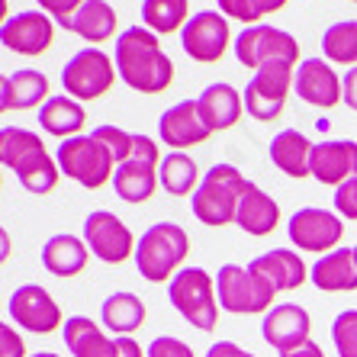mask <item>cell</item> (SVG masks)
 <instances>
[{
	"instance_id": "obj_1",
	"label": "cell",
	"mask_w": 357,
	"mask_h": 357,
	"mask_svg": "<svg viewBox=\"0 0 357 357\" xmlns=\"http://www.w3.org/2000/svg\"><path fill=\"white\" fill-rule=\"evenodd\" d=\"M116 71L126 87L139 93H165L174 84V61L145 26H129L116 39Z\"/></svg>"
},
{
	"instance_id": "obj_2",
	"label": "cell",
	"mask_w": 357,
	"mask_h": 357,
	"mask_svg": "<svg viewBox=\"0 0 357 357\" xmlns=\"http://www.w3.org/2000/svg\"><path fill=\"white\" fill-rule=\"evenodd\" d=\"M0 161L20 177V183L29 193L42 197V193H52L59 187V161H52V155L45 151V142L29 129H20V126L0 129Z\"/></svg>"
},
{
	"instance_id": "obj_3",
	"label": "cell",
	"mask_w": 357,
	"mask_h": 357,
	"mask_svg": "<svg viewBox=\"0 0 357 357\" xmlns=\"http://www.w3.org/2000/svg\"><path fill=\"white\" fill-rule=\"evenodd\" d=\"M248 181L241 177V171L235 165H216L209 167L199 187L190 197L193 216L203 225H229L238 216V203L245 197Z\"/></svg>"
},
{
	"instance_id": "obj_4",
	"label": "cell",
	"mask_w": 357,
	"mask_h": 357,
	"mask_svg": "<svg viewBox=\"0 0 357 357\" xmlns=\"http://www.w3.org/2000/svg\"><path fill=\"white\" fill-rule=\"evenodd\" d=\"M190 255V235L177 222H155L135 245V267L151 283L174 277Z\"/></svg>"
},
{
	"instance_id": "obj_5",
	"label": "cell",
	"mask_w": 357,
	"mask_h": 357,
	"mask_svg": "<svg viewBox=\"0 0 357 357\" xmlns=\"http://www.w3.org/2000/svg\"><path fill=\"white\" fill-rule=\"evenodd\" d=\"M167 299L171 306L181 312L193 328L199 332H213L219 322V293H216V280L203 271V267H183L171 277L167 287Z\"/></svg>"
},
{
	"instance_id": "obj_6",
	"label": "cell",
	"mask_w": 357,
	"mask_h": 357,
	"mask_svg": "<svg viewBox=\"0 0 357 357\" xmlns=\"http://www.w3.org/2000/svg\"><path fill=\"white\" fill-rule=\"evenodd\" d=\"M59 161L61 174L77 181L87 190H100L107 181H113L116 174V158L109 155V149L103 142H97L93 135H75V139H65L59 145Z\"/></svg>"
},
{
	"instance_id": "obj_7",
	"label": "cell",
	"mask_w": 357,
	"mask_h": 357,
	"mask_svg": "<svg viewBox=\"0 0 357 357\" xmlns=\"http://www.w3.org/2000/svg\"><path fill=\"white\" fill-rule=\"evenodd\" d=\"M235 59L245 68H296L299 61V42L290 33L277 26H245L235 39Z\"/></svg>"
},
{
	"instance_id": "obj_8",
	"label": "cell",
	"mask_w": 357,
	"mask_h": 357,
	"mask_svg": "<svg viewBox=\"0 0 357 357\" xmlns=\"http://www.w3.org/2000/svg\"><path fill=\"white\" fill-rule=\"evenodd\" d=\"M216 293H219V306L232 316H255V312H271L277 290L264 277H258L248 267L238 264H222L216 274Z\"/></svg>"
},
{
	"instance_id": "obj_9",
	"label": "cell",
	"mask_w": 357,
	"mask_h": 357,
	"mask_svg": "<svg viewBox=\"0 0 357 357\" xmlns=\"http://www.w3.org/2000/svg\"><path fill=\"white\" fill-rule=\"evenodd\" d=\"M116 75L113 59L100 52V45H91L68 59V65L61 68V84L75 100H100L116 84Z\"/></svg>"
},
{
	"instance_id": "obj_10",
	"label": "cell",
	"mask_w": 357,
	"mask_h": 357,
	"mask_svg": "<svg viewBox=\"0 0 357 357\" xmlns=\"http://www.w3.org/2000/svg\"><path fill=\"white\" fill-rule=\"evenodd\" d=\"M158 167H161V155L158 145L149 139V135H135V151L132 158L123 161L113 174V187H116V197L126 203H145V199L155 197V187H158Z\"/></svg>"
},
{
	"instance_id": "obj_11",
	"label": "cell",
	"mask_w": 357,
	"mask_h": 357,
	"mask_svg": "<svg viewBox=\"0 0 357 357\" xmlns=\"http://www.w3.org/2000/svg\"><path fill=\"white\" fill-rule=\"evenodd\" d=\"M296 68H261L245 87V109L258 123H274L287 107Z\"/></svg>"
},
{
	"instance_id": "obj_12",
	"label": "cell",
	"mask_w": 357,
	"mask_h": 357,
	"mask_svg": "<svg viewBox=\"0 0 357 357\" xmlns=\"http://www.w3.org/2000/svg\"><path fill=\"white\" fill-rule=\"evenodd\" d=\"M84 241H87L91 255H97L103 264H123L129 255H135V245H139L129 232V225L109 209H97L87 216Z\"/></svg>"
},
{
	"instance_id": "obj_13",
	"label": "cell",
	"mask_w": 357,
	"mask_h": 357,
	"mask_svg": "<svg viewBox=\"0 0 357 357\" xmlns=\"http://www.w3.org/2000/svg\"><path fill=\"white\" fill-rule=\"evenodd\" d=\"M290 241L303 251H316V255H325V251H335L338 241L344 238V222H341L338 213H328V209L319 206H303L290 216Z\"/></svg>"
},
{
	"instance_id": "obj_14",
	"label": "cell",
	"mask_w": 357,
	"mask_h": 357,
	"mask_svg": "<svg viewBox=\"0 0 357 357\" xmlns=\"http://www.w3.org/2000/svg\"><path fill=\"white\" fill-rule=\"evenodd\" d=\"M10 319L26 328V332L36 335H49L55 328H65V319H61L59 303L52 299V293L39 283H26L17 287L13 296H10Z\"/></svg>"
},
{
	"instance_id": "obj_15",
	"label": "cell",
	"mask_w": 357,
	"mask_h": 357,
	"mask_svg": "<svg viewBox=\"0 0 357 357\" xmlns=\"http://www.w3.org/2000/svg\"><path fill=\"white\" fill-rule=\"evenodd\" d=\"M229 36H232L229 33V20L216 10H203V13L190 17V23L181 29L183 52L199 65H216L225 55Z\"/></svg>"
},
{
	"instance_id": "obj_16",
	"label": "cell",
	"mask_w": 357,
	"mask_h": 357,
	"mask_svg": "<svg viewBox=\"0 0 357 357\" xmlns=\"http://www.w3.org/2000/svg\"><path fill=\"white\" fill-rule=\"evenodd\" d=\"M309 332H312V319H309V312L303 306H296V303H280V306L271 309L264 316V322H261L264 341L280 357L293 354V351L303 348L306 341H312Z\"/></svg>"
},
{
	"instance_id": "obj_17",
	"label": "cell",
	"mask_w": 357,
	"mask_h": 357,
	"mask_svg": "<svg viewBox=\"0 0 357 357\" xmlns=\"http://www.w3.org/2000/svg\"><path fill=\"white\" fill-rule=\"evenodd\" d=\"M0 39H3V45L10 52H20V55L36 59L42 52H49L52 39H55V26L39 10H26V13H17V17H10L3 23Z\"/></svg>"
},
{
	"instance_id": "obj_18",
	"label": "cell",
	"mask_w": 357,
	"mask_h": 357,
	"mask_svg": "<svg viewBox=\"0 0 357 357\" xmlns=\"http://www.w3.org/2000/svg\"><path fill=\"white\" fill-rule=\"evenodd\" d=\"M293 91L306 100V103H312V107H319V109H332L338 100H344L341 77L335 75V68L322 59H306L303 65H296Z\"/></svg>"
},
{
	"instance_id": "obj_19",
	"label": "cell",
	"mask_w": 357,
	"mask_h": 357,
	"mask_svg": "<svg viewBox=\"0 0 357 357\" xmlns=\"http://www.w3.org/2000/svg\"><path fill=\"white\" fill-rule=\"evenodd\" d=\"M158 135L165 145H171V151H183V149H193V145H203L213 132H209V126L199 116L197 100H181L177 107L161 113Z\"/></svg>"
},
{
	"instance_id": "obj_20",
	"label": "cell",
	"mask_w": 357,
	"mask_h": 357,
	"mask_svg": "<svg viewBox=\"0 0 357 357\" xmlns=\"http://www.w3.org/2000/svg\"><path fill=\"white\" fill-rule=\"evenodd\" d=\"M312 177L319 183H348L351 177H357V145L354 142H319L312 145Z\"/></svg>"
},
{
	"instance_id": "obj_21",
	"label": "cell",
	"mask_w": 357,
	"mask_h": 357,
	"mask_svg": "<svg viewBox=\"0 0 357 357\" xmlns=\"http://www.w3.org/2000/svg\"><path fill=\"white\" fill-rule=\"evenodd\" d=\"M248 271H255L258 277H264L277 293H290L296 287L309 280V267L303 264L296 251L290 248H274V251H264L258 258L248 264Z\"/></svg>"
},
{
	"instance_id": "obj_22",
	"label": "cell",
	"mask_w": 357,
	"mask_h": 357,
	"mask_svg": "<svg viewBox=\"0 0 357 357\" xmlns=\"http://www.w3.org/2000/svg\"><path fill=\"white\" fill-rule=\"evenodd\" d=\"M309 280L322 293H351L357 290V251L335 248L309 267Z\"/></svg>"
},
{
	"instance_id": "obj_23",
	"label": "cell",
	"mask_w": 357,
	"mask_h": 357,
	"mask_svg": "<svg viewBox=\"0 0 357 357\" xmlns=\"http://www.w3.org/2000/svg\"><path fill=\"white\" fill-rule=\"evenodd\" d=\"M197 107H199L203 123L209 126V132H225V129H232L241 119L245 97H238V91H235L232 84L219 81V84H209L206 91L199 93Z\"/></svg>"
},
{
	"instance_id": "obj_24",
	"label": "cell",
	"mask_w": 357,
	"mask_h": 357,
	"mask_svg": "<svg viewBox=\"0 0 357 357\" xmlns=\"http://www.w3.org/2000/svg\"><path fill=\"white\" fill-rule=\"evenodd\" d=\"M49 100V77L33 68H23V71H13V75L3 77L0 84V109L10 113V109H33V107H45Z\"/></svg>"
},
{
	"instance_id": "obj_25",
	"label": "cell",
	"mask_w": 357,
	"mask_h": 357,
	"mask_svg": "<svg viewBox=\"0 0 357 357\" xmlns=\"http://www.w3.org/2000/svg\"><path fill=\"white\" fill-rule=\"evenodd\" d=\"M61 29H68V33L81 36L84 42H107L116 36V10L109 7L107 0H84L81 7L71 13V17L65 20V23H59Z\"/></svg>"
},
{
	"instance_id": "obj_26",
	"label": "cell",
	"mask_w": 357,
	"mask_h": 357,
	"mask_svg": "<svg viewBox=\"0 0 357 357\" xmlns=\"http://www.w3.org/2000/svg\"><path fill=\"white\" fill-rule=\"evenodd\" d=\"M235 222H238L241 232L261 238V235H271L277 229V222H280V206H277L274 197H267V193L261 190L258 183H248V187H245V197H241V203H238Z\"/></svg>"
},
{
	"instance_id": "obj_27",
	"label": "cell",
	"mask_w": 357,
	"mask_h": 357,
	"mask_svg": "<svg viewBox=\"0 0 357 357\" xmlns=\"http://www.w3.org/2000/svg\"><path fill=\"white\" fill-rule=\"evenodd\" d=\"M267 151H271V161H274L287 177H296V181L312 177V167H309V161H312V142L303 132L283 129V132H277L274 139H271V149Z\"/></svg>"
},
{
	"instance_id": "obj_28",
	"label": "cell",
	"mask_w": 357,
	"mask_h": 357,
	"mask_svg": "<svg viewBox=\"0 0 357 357\" xmlns=\"http://www.w3.org/2000/svg\"><path fill=\"white\" fill-rule=\"evenodd\" d=\"M87 258H91L87 241L75 238V235H68V232L52 235L45 241V248H42V264L55 277H77L87 267Z\"/></svg>"
},
{
	"instance_id": "obj_29",
	"label": "cell",
	"mask_w": 357,
	"mask_h": 357,
	"mask_svg": "<svg viewBox=\"0 0 357 357\" xmlns=\"http://www.w3.org/2000/svg\"><path fill=\"white\" fill-rule=\"evenodd\" d=\"M100 322L116 338H132V332H139L145 322V303L135 293H113L109 299H103Z\"/></svg>"
},
{
	"instance_id": "obj_30",
	"label": "cell",
	"mask_w": 357,
	"mask_h": 357,
	"mask_svg": "<svg viewBox=\"0 0 357 357\" xmlns=\"http://www.w3.org/2000/svg\"><path fill=\"white\" fill-rule=\"evenodd\" d=\"M84 123H87V113H84V107L75 97L55 93V97H49L45 107L39 109V126L49 135H59V139H75L84 129Z\"/></svg>"
},
{
	"instance_id": "obj_31",
	"label": "cell",
	"mask_w": 357,
	"mask_h": 357,
	"mask_svg": "<svg viewBox=\"0 0 357 357\" xmlns=\"http://www.w3.org/2000/svg\"><path fill=\"white\" fill-rule=\"evenodd\" d=\"M61 335H65V344L75 357H107L113 348V338H107L100 332V325L87 316H71Z\"/></svg>"
},
{
	"instance_id": "obj_32",
	"label": "cell",
	"mask_w": 357,
	"mask_h": 357,
	"mask_svg": "<svg viewBox=\"0 0 357 357\" xmlns=\"http://www.w3.org/2000/svg\"><path fill=\"white\" fill-rule=\"evenodd\" d=\"M142 20L155 36H171L190 23L187 0H142Z\"/></svg>"
},
{
	"instance_id": "obj_33",
	"label": "cell",
	"mask_w": 357,
	"mask_h": 357,
	"mask_svg": "<svg viewBox=\"0 0 357 357\" xmlns=\"http://www.w3.org/2000/svg\"><path fill=\"white\" fill-rule=\"evenodd\" d=\"M158 181L171 197H183V193H193L197 190V181H199V171H197V161L183 151H171L161 158L158 167Z\"/></svg>"
},
{
	"instance_id": "obj_34",
	"label": "cell",
	"mask_w": 357,
	"mask_h": 357,
	"mask_svg": "<svg viewBox=\"0 0 357 357\" xmlns=\"http://www.w3.org/2000/svg\"><path fill=\"white\" fill-rule=\"evenodd\" d=\"M322 52L325 59L335 65H357V20H341V23L328 26L322 36Z\"/></svg>"
},
{
	"instance_id": "obj_35",
	"label": "cell",
	"mask_w": 357,
	"mask_h": 357,
	"mask_svg": "<svg viewBox=\"0 0 357 357\" xmlns=\"http://www.w3.org/2000/svg\"><path fill=\"white\" fill-rule=\"evenodd\" d=\"M283 7H287V0H219L222 17L241 20V23H248V26H258L261 17L277 13V10H283Z\"/></svg>"
},
{
	"instance_id": "obj_36",
	"label": "cell",
	"mask_w": 357,
	"mask_h": 357,
	"mask_svg": "<svg viewBox=\"0 0 357 357\" xmlns=\"http://www.w3.org/2000/svg\"><path fill=\"white\" fill-rule=\"evenodd\" d=\"M332 341L338 357H357V309H344L335 316Z\"/></svg>"
},
{
	"instance_id": "obj_37",
	"label": "cell",
	"mask_w": 357,
	"mask_h": 357,
	"mask_svg": "<svg viewBox=\"0 0 357 357\" xmlns=\"http://www.w3.org/2000/svg\"><path fill=\"white\" fill-rule=\"evenodd\" d=\"M91 135L97 142H103V145H107L109 155L116 158V167L123 165V161L132 158V151H135V132H123L119 126H97Z\"/></svg>"
},
{
	"instance_id": "obj_38",
	"label": "cell",
	"mask_w": 357,
	"mask_h": 357,
	"mask_svg": "<svg viewBox=\"0 0 357 357\" xmlns=\"http://www.w3.org/2000/svg\"><path fill=\"white\" fill-rule=\"evenodd\" d=\"M149 357H197L187 341L174 338V335H161L149 344Z\"/></svg>"
},
{
	"instance_id": "obj_39",
	"label": "cell",
	"mask_w": 357,
	"mask_h": 357,
	"mask_svg": "<svg viewBox=\"0 0 357 357\" xmlns=\"http://www.w3.org/2000/svg\"><path fill=\"white\" fill-rule=\"evenodd\" d=\"M335 213L341 219H354L357 222V177H351L348 183H341L335 190Z\"/></svg>"
},
{
	"instance_id": "obj_40",
	"label": "cell",
	"mask_w": 357,
	"mask_h": 357,
	"mask_svg": "<svg viewBox=\"0 0 357 357\" xmlns=\"http://www.w3.org/2000/svg\"><path fill=\"white\" fill-rule=\"evenodd\" d=\"M0 344H3L0 357H26V344L13 325H0Z\"/></svg>"
},
{
	"instance_id": "obj_41",
	"label": "cell",
	"mask_w": 357,
	"mask_h": 357,
	"mask_svg": "<svg viewBox=\"0 0 357 357\" xmlns=\"http://www.w3.org/2000/svg\"><path fill=\"white\" fill-rule=\"evenodd\" d=\"M36 3H39V7L45 10L49 17H55L59 23H65V20L71 17V13H75L77 7H81L84 0H36Z\"/></svg>"
},
{
	"instance_id": "obj_42",
	"label": "cell",
	"mask_w": 357,
	"mask_h": 357,
	"mask_svg": "<svg viewBox=\"0 0 357 357\" xmlns=\"http://www.w3.org/2000/svg\"><path fill=\"white\" fill-rule=\"evenodd\" d=\"M107 357H149L142 351V344L135 338H113V348Z\"/></svg>"
},
{
	"instance_id": "obj_43",
	"label": "cell",
	"mask_w": 357,
	"mask_h": 357,
	"mask_svg": "<svg viewBox=\"0 0 357 357\" xmlns=\"http://www.w3.org/2000/svg\"><path fill=\"white\" fill-rule=\"evenodd\" d=\"M206 357H255V354L245 351V348H238L235 341H216V344L206 351Z\"/></svg>"
},
{
	"instance_id": "obj_44",
	"label": "cell",
	"mask_w": 357,
	"mask_h": 357,
	"mask_svg": "<svg viewBox=\"0 0 357 357\" xmlns=\"http://www.w3.org/2000/svg\"><path fill=\"white\" fill-rule=\"evenodd\" d=\"M341 87H344V103L357 113V65L348 68V75L341 77Z\"/></svg>"
},
{
	"instance_id": "obj_45",
	"label": "cell",
	"mask_w": 357,
	"mask_h": 357,
	"mask_svg": "<svg viewBox=\"0 0 357 357\" xmlns=\"http://www.w3.org/2000/svg\"><path fill=\"white\" fill-rule=\"evenodd\" d=\"M287 357H325V351L319 348L316 341H306L303 348H296V351H293V354H287Z\"/></svg>"
},
{
	"instance_id": "obj_46",
	"label": "cell",
	"mask_w": 357,
	"mask_h": 357,
	"mask_svg": "<svg viewBox=\"0 0 357 357\" xmlns=\"http://www.w3.org/2000/svg\"><path fill=\"white\" fill-rule=\"evenodd\" d=\"M33 357H61V354H55V351H39V354H33Z\"/></svg>"
},
{
	"instance_id": "obj_47",
	"label": "cell",
	"mask_w": 357,
	"mask_h": 357,
	"mask_svg": "<svg viewBox=\"0 0 357 357\" xmlns=\"http://www.w3.org/2000/svg\"><path fill=\"white\" fill-rule=\"evenodd\" d=\"M351 3H357V0H351Z\"/></svg>"
},
{
	"instance_id": "obj_48",
	"label": "cell",
	"mask_w": 357,
	"mask_h": 357,
	"mask_svg": "<svg viewBox=\"0 0 357 357\" xmlns=\"http://www.w3.org/2000/svg\"><path fill=\"white\" fill-rule=\"evenodd\" d=\"M354 251H357V248H354Z\"/></svg>"
}]
</instances>
